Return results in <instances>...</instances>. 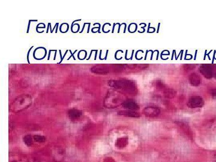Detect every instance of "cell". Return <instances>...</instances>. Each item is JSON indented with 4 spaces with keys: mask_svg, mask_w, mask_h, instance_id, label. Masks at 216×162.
<instances>
[{
    "mask_svg": "<svg viewBox=\"0 0 216 162\" xmlns=\"http://www.w3.org/2000/svg\"><path fill=\"white\" fill-rule=\"evenodd\" d=\"M203 104V102L202 98L198 96H194L189 99L187 105L190 107L194 108V107H201Z\"/></svg>",
    "mask_w": 216,
    "mask_h": 162,
    "instance_id": "cell-1",
    "label": "cell"
},
{
    "mask_svg": "<svg viewBox=\"0 0 216 162\" xmlns=\"http://www.w3.org/2000/svg\"><path fill=\"white\" fill-rule=\"evenodd\" d=\"M9 162H28V161L25 157L15 153L10 156Z\"/></svg>",
    "mask_w": 216,
    "mask_h": 162,
    "instance_id": "cell-2",
    "label": "cell"
},
{
    "mask_svg": "<svg viewBox=\"0 0 216 162\" xmlns=\"http://www.w3.org/2000/svg\"><path fill=\"white\" fill-rule=\"evenodd\" d=\"M145 114L148 116H155L160 113V109L155 107H148L144 110Z\"/></svg>",
    "mask_w": 216,
    "mask_h": 162,
    "instance_id": "cell-3",
    "label": "cell"
},
{
    "mask_svg": "<svg viewBox=\"0 0 216 162\" xmlns=\"http://www.w3.org/2000/svg\"><path fill=\"white\" fill-rule=\"evenodd\" d=\"M124 107H127V108L130 109H137L138 107H139L137 105V104L132 101L125 102V103H124Z\"/></svg>",
    "mask_w": 216,
    "mask_h": 162,
    "instance_id": "cell-4",
    "label": "cell"
},
{
    "mask_svg": "<svg viewBox=\"0 0 216 162\" xmlns=\"http://www.w3.org/2000/svg\"><path fill=\"white\" fill-rule=\"evenodd\" d=\"M190 83L194 86H196L199 85L200 79L199 77H198V75H196V74H193V75H191L190 78Z\"/></svg>",
    "mask_w": 216,
    "mask_h": 162,
    "instance_id": "cell-5",
    "label": "cell"
},
{
    "mask_svg": "<svg viewBox=\"0 0 216 162\" xmlns=\"http://www.w3.org/2000/svg\"><path fill=\"white\" fill-rule=\"evenodd\" d=\"M120 115H124L129 116V117H139V115L138 113L132 111H122L120 112Z\"/></svg>",
    "mask_w": 216,
    "mask_h": 162,
    "instance_id": "cell-6",
    "label": "cell"
},
{
    "mask_svg": "<svg viewBox=\"0 0 216 162\" xmlns=\"http://www.w3.org/2000/svg\"><path fill=\"white\" fill-rule=\"evenodd\" d=\"M201 73H203V75H205V76L208 77V76H211V75H212V72L211 70L208 67H202V68L201 70Z\"/></svg>",
    "mask_w": 216,
    "mask_h": 162,
    "instance_id": "cell-7",
    "label": "cell"
},
{
    "mask_svg": "<svg viewBox=\"0 0 216 162\" xmlns=\"http://www.w3.org/2000/svg\"><path fill=\"white\" fill-rule=\"evenodd\" d=\"M24 143L28 147L31 146L32 144H33V140H32V138L30 136H26L25 137L24 139Z\"/></svg>",
    "mask_w": 216,
    "mask_h": 162,
    "instance_id": "cell-8",
    "label": "cell"
},
{
    "mask_svg": "<svg viewBox=\"0 0 216 162\" xmlns=\"http://www.w3.org/2000/svg\"><path fill=\"white\" fill-rule=\"evenodd\" d=\"M34 139L35 140V141L38 142H44L45 141V137L41 136H35Z\"/></svg>",
    "mask_w": 216,
    "mask_h": 162,
    "instance_id": "cell-9",
    "label": "cell"
},
{
    "mask_svg": "<svg viewBox=\"0 0 216 162\" xmlns=\"http://www.w3.org/2000/svg\"><path fill=\"white\" fill-rule=\"evenodd\" d=\"M69 51H70V54H71V56H70V57H69L67 59H68V60H69V59H70L71 58L73 57V59H74V60H76V58H75V57H74V54H75V53L77 52V50H76L75 51V52H74L73 54H72V51H71V50H69Z\"/></svg>",
    "mask_w": 216,
    "mask_h": 162,
    "instance_id": "cell-10",
    "label": "cell"
},
{
    "mask_svg": "<svg viewBox=\"0 0 216 162\" xmlns=\"http://www.w3.org/2000/svg\"><path fill=\"white\" fill-rule=\"evenodd\" d=\"M34 46H32V47H31V48L30 49V50H28V54H27V61H28V63H30V60H29V54H30V51L31 50V49H33V47Z\"/></svg>",
    "mask_w": 216,
    "mask_h": 162,
    "instance_id": "cell-11",
    "label": "cell"
},
{
    "mask_svg": "<svg viewBox=\"0 0 216 162\" xmlns=\"http://www.w3.org/2000/svg\"><path fill=\"white\" fill-rule=\"evenodd\" d=\"M78 112H76V111H73L72 112V113H71V115H72V116H73V117H77V115H78Z\"/></svg>",
    "mask_w": 216,
    "mask_h": 162,
    "instance_id": "cell-12",
    "label": "cell"
},
{
    "mask_svg": "<svg viewBox=\"0 0 216 162\" xmlns=\"http://www.w3.org/2000/svg\"><path fill=\"white\" fill-rule=\"evenodd\" d=\"M31 22H32L31 20H30L29 21V22H28V25L27 31H26V33H29V30H30V24H31Z\"/></svg>",
    "mask_w": 216,
    "mask_h": 162,
    "instance_id": "cell-13",
    "label": "cell"
},
{
    "mask_svg": "<svg viewBox=\"0 0 216 162\" xmlns=\"http://www.w3.org/2000/svg\"><path fill=\"white\" fill-rule=\"evenodd\" d=\"M212 96H214V97H216V89H213V90L212 91Z\"/></svg>",
    "mask_w": 216,
    "mask_h": 162,
    "instance_id": "cell-14",
    "label": "cell"
},
{
    "mask_svg": "<svg viewBox=\"0 0 216 162\" xmlns=\"http://www.w3.org/2000/svg\"><path fill=\"white\" fill-rule=\"evenodd\" d=\"M88 24V23H84V26H83V28H82V30H81V31H80V33H82L83 32V31H84V29L85 26V25H86V24Z\"/></svg>",
    "mask_w": 216,
    "mask_h": 162,
    "instance_id": "cell-15",
    "label": "cell"
},
{
    "mask_svg": "<svg viewBox=\"0 0 216 162\" xmlns=\"http://www.w3.org/2000/svg\"><path fill=\"white\" fill-rule=\"evenodd\" d=\"M59 52H60V57H61V61H60V62L59 63H62V59H63V57H62V55H61V50H60Z\"/></svg>",
    "mask_w": 216,
    "mask_h": 162,
    "instance_id": "cell-16",
    "label": "cell"
},
{
    "mask_svg": "<svg viewBox=\"0 0 216 162\" xmlns=\"http://www.w3.org/2000/svg\"><path fill=\"white\" fill-rule=\"evenodd\" d=\"M98 24L99 25V30H98V33H100V24H99V23H96V24Z\"/></svg>",
    "mask_w": 216,
    "mask_h": 162,
    "instance_id": "cell-17",
    "label": "cell"
},
{
    "mask_svg": "<svg viewBox=\"0 0 216 162\" xmlns=\"http://www.w3.org/2000/svg\"><path fill=\"white\" fill-rule=\"evenodd\" d=\"M90 25H91V23H89V24H88V31H87V33H89V31H90Z\"/></svg>",
    "mask_w": 216,
    "mask_h": 162,
    "instance_id": "cell-18",
    "label": "cell"
},
{
    "mask_svg": "<svg viewBox=\"0 0 216 162\" xmlns=\"http://www.w3.org/2000/svg\"><path fill=\"white\" fill-rule=\"evenodd\" d=\"M51 50H49V55H48V60H49V59H50V56H51Z\"/></svg>",
    "mask_w": 216,
    "mask_h": 162,
    "instance_id": "cell-19",
    "label": "cell"
},
{
    "mask_svg": "<svg viewBox=\"0 0 216 162\" xmlns=\"http://www.w3.org/2000/svg\"><path fill=\"white\" fill-rule=\"evenodd\" d=\"M95 58H94V60L96 59V58H97V50H95Z\"/></svg>",
    "mask_w": 216,
    "mask_h": 162,
    "instance_id": "cell-20",
    "label": "cell"
},
{
    "mask_svg": "<svg viewBox=\"0 0 216 162\" xmlns=\"http://www.w3.org/2000/svg\"><path fill=\"white\" fill-rule=\"evenodd\" d=\"M92 52H93V50H92L91 51V53H90V57H88V58H87V60H89V59H90V58H91V54H92Z\"/></svg>",
    "mask_w": 216,
    "mask_h": 162,
    "instance_id": "cell-21",
    "label": "cell"
},
{
    "mask_svg": "<svg viewBox=\"0 0 216 162\" xmlns=\"http://www.w3.org/2000/svg\"><path fill=\"white\" fill-rule=\"evenodd\" d=\"M50 26V23H49L48 24V25H47V31H46V33H48V29H49V27Z\"/></svg>",
    "mask_w": 216,
    "mask_h": 162,
    "instance_id": "cell-22",
    "label": "cell"
},
{
    "mask_svg": "<svg viewBox=\"0 0 216 162\" xmlns=\"http://www.w3.org/2000/svg\"><path fill=\"white\" fill-rule=\"evenodd\" d=\"M58 25H59V23H58L57 26H56V31H55V33H57L58 32Z\"/></svg>",
    "mask_w": 216,
    "mask_h": 162,
    "instance_id": "cell-23",
    "label": "cell"
},
{
    "mask_svg": "<svg viewBox=\"0 0 216 162\" xmlns=\"http://www.w3.org/2000/svg\"><path fill=\"white\" fill-rule=\"evenodd\" d=\"M34 162H40V161H38V160H35V161H34Z\"/></svg>",
    "mask_w": 216,
    "mask_h": 162,
    "instance_id": "cell-24",
    "label": "cell"
}]
</instances>
